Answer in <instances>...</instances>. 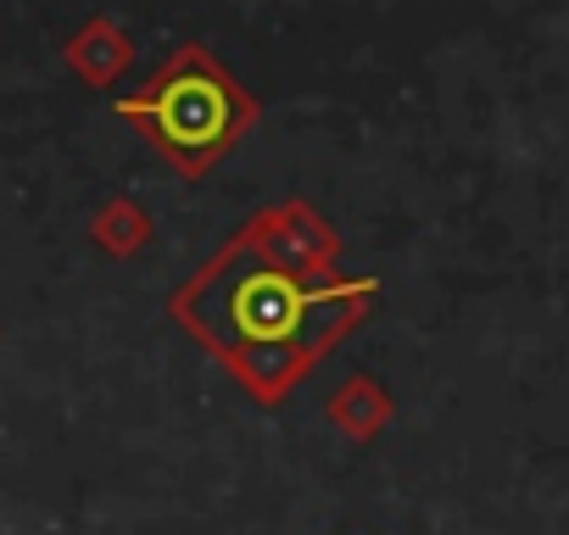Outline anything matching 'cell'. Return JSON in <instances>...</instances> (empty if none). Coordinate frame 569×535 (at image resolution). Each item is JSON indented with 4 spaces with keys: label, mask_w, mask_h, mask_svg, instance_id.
<instances>
[{
    "label": "cell",
    "mask_w": 569,
    "mask_h": 535,
    "mask_svg": "<svg viewBox=\"0 0 569 535\" xmlns=\"http://www.w3.org/2000/svg\"><path fill=\"white\" fill-rule=\"evenodd\" d=\"M62 62H68V73H73L79 84L112 90V84L129 73V62H134V34H129L112 12H96V18H84V23L73 29V40L62 46Z\"/></svg>",
    "instance_id": "3"
},
{
    "label": "cell",
    "mask_w": 569,
    "mask_h": 535,
    "mask_svg": "<svg viewBox=\"0 0 569 535\" xmlns=\"http://www.w3.org/2000/svg\"><path fill=\"white\" fill-rule=\"evenodd\" d=\"M151 234H157V218H151V206H146L140 195H107V201L90 212V240H96V251H107L112 262L140 256V251L151 245Z\"/></svg>",
    "instance_id": "5"
},
{
    "label": "cell",
    "mask_w": 569,
    "mask_h": 535,
    "mask_svg": "<svg viewBox=\"0 0 569 535\" xmlns=\"http://www.w3.org/2000/svg\"><path fill=\"white\" fill-rule=\"evenodd\" d=\"M375 274H341L336 223L313 201L284 195L168 291V319L257 407H284L375 319Z\"/></svg>",
    "instance_id": "1"
},
{
    "label": "cell",
    "mask_w": 569,
    "mask_h": 535,
    "mask_svg": "<svg viewBox=\"0 0 569 535\" xmlns=\"http://www.w3.org/2000/svg\"><path fill=\"white\" fill-rule=\"evenodd\" d=\"M325 418H330V430H336V435H347L352 446H375V441L391 430L397 402H391V391H386L375 374H347V380L330 391Z\"/></svg>",
    "instance_id": "4"
},
{
    "label": "cell",
    "mask_w": 569,
    "mask_h": 535,
    "mask_svg": "<svg viewBox=\"0 0 569 535\" xmlns=\"http://www.w3.org/2000/svg\"><path fill=\"white\" fill-rule=\"evenodd\" d=\"M112 112L123 123H134L146 134V145L179 179H207L262 123V101L201 40L173 46L162 57V68L134 95H118L112 101Z\"/></svg>",
    "instance_id": "2"
}]
</instances>
